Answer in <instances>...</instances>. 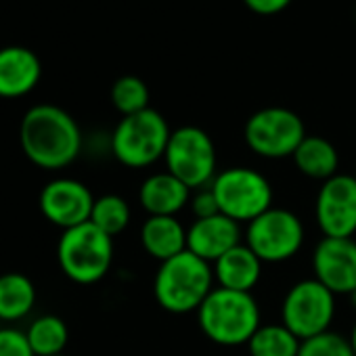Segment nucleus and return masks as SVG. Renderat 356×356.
Listing matches in <instances>:
<instances>
[{
    "instance_id": "f257e3e1",
    "label": "nucleus",
    "mask_w": 356,
    "mask_h": 356,
    "mask_svg": "<svg viewBox=\"0 0 356 356\" xmlns=\"http://www.w3.org/2000/svg\"><path fill=\"white\" fill-rule=\"evenodd\" d=\"M19 145L36 168L63 170L80 157L84 136L70 111L59 105L40 103L24 113Z\"/></svg>"
},
{
    "instance_id": "f03ea898",
    "label": "nucleus",
    "mask_w": 356,
    "mask_h": 356,
    "mask_svg": "<svg viewBox=\"0 0 356 356\" xmlns=\"http://www.w3.org/2000/svg\"><path fill=\"white\" fill-rule=\"evenodd\" d=\"M214 287L212 264L189 250L161 262L153 277V298L170 314L197 312Z\"/></svg>"
},
{
    "instance_id": "7ed1b4c3",
    "label": "nucleus",
    "mask_w": 356,
    "mask_h": 356,
    "mask_svg": "<svg viewBox=\"0 0 356 356\" xmlns=\"http://www.w3.org/2000/svg\"><path fill=\"white\" fill-rule=\"evenodd\" d=\"M197 325L216 346H248L262 325V310L252 293L214 287L197 310Z\"/></svg>"
},
{
    "instance_id": "20e7f679",
    "label": "nucleus",
    "mask_w": 356,
    "mask_h": 356,
    "mask_svg": "<svg viewBox=\"0 0 356 356\" xmlns=\"http://www.w3.org/2000/svg\"><path fill=\"white\" fill-rule=\"evenodd\" d=\"M170 134L172 130L168 126V120L159 111L149 107L118 122L109 136V151L126 168H151L153 163L163 159Z\"/></svg>"
},
{
    "instance_id": "39448f33",
    "label": "nucleus",
    "mask_w": 356,
    "mask_h": 356,
    "mask_svg": "<svg viewBox=\"0 0 356 356\" xmlns=\"http://www.w3.org/2000/svg\"><path fill=\"white\" fill-rule=\"evenodd\" d=\"M57 260L63 275L78 285H95L107 277L113 264V237L92 222L67 229L57 243Z\"/></svg>"
},
{
    "instance_id": "423d86ee",
    "label": "nucleus",
    "mask_w": 356,
    "mask_h": 356,
    "mask_svg": "<svg viewBox=\"0 0 356 356\" xmlns=\"http://www.w3.org/2000/svg\"><path fill=\"white\" fill-rule=\"evenodd\" d=\"M210 189L214 191L220 214L239 225H250L254 218L270 210L275 200L270 181L250 165L218 170Z\"/></svg>"
},
{
    "instance_id": "0eeeda50",
    "label": "nucleus",
    "mask_w": 356,
    "mask_h": 356,
    "mask_svg": "<svg viewBox=\"0 0 356 356\" xmlns=\"http://www.w3.org/2000/svg\"><path fill=\"white\" fill-rule=\"evenodd\" d=\"M163 161L165 170L191 191L210 187L218 174L216 145L200 126H181L172 130Z\"/></svg>"
},
{
    "instance_id": "6e6552de",
    "label": "nucleus",
    "mask_w": 356,
    "mask_h": 356,
    "mask_svg": "<svg viewBox=\"0 0 356 356\" xmlns=\"http://www.w3.org/2000/svg\"><path fill=\"white\" fill-rule=\"evenodd\" d=\"M306 241V229L302 218L285 208H270L243 231V243L264 262L281 264L300 254Z\"/></svg>"
},
{
    "instance_id": "1a4fd4ad",
    "label": "nucleus",
    "mask_w": 356,
    "mask_h": 356,
    "mask_svg": "<svg viewBox=\"0 0 356 356\" xmlns=\"http://www.w3.org/2000/svg\"><path fill=\"white\" fill-rule=\"evenodd\" d=\"M304 120L287 107H264L252 113L243 128L248 149L262 159L293 157L300 143L306 138Z\"/></svg>"
},
{
    "instance_id": "9d476101",
    "label": "nucleus",
    "mask_w": 356,
    "mask_h": 356,
    "mask_svg": "<svg viewBox=\"0 0 356 356\" xmlns=\"http://www.w3.org/2000/svg\"><path fill=\"white\" fill-rule=\"evenodd\" d=\"M335 298L314 277L302 279L287 289L281 302V323L302 341L331 331L337 312Z\"/></svg>"
},
{
    "instance_id": "9b49d317",
    "label": "nucleus",
    "mask_w": 356,
    "mask_h": 356,
    "mask_svg": "<svg viewBox=\"0 0 356 356\" xmlns=\"http://www.w3.org/2000/svg\"><path fill=\"white\" fill-rule=\"evenodd\" d=\"M314 220L323 237L350 239L356 235V178L335 174L321 183L314 202Z\"/></svg>"
},
{
    "instance_id": "f8f14e48",
    "label": "nucleus",
    "mask_w": 356,
    "mask_h": 356,
    "mask_svg": "<svg viewBox=\"0 0 356 356\" xmlns=\"http://www.w3.org/2000/svg\"><path fill=\"white\" fill-rule=\"evenodd\" d=\"M95 200L97 197L82 181L70 176H59L42 187L38 206L42 216L53 227L67 231L84 222H90Z\"/></svg>"
},
{
    "instance_id": "ddd939ff",
    "label": "nucleus",
    "mask_w": 356,
    "mask_h": 356,
    "mask_svg": "<svg viewBox=\"0 0 356 356\" xmlns=\"http://www.w3.org/2000/svg\"><path fill=\"white\" fill-rule=\"evenodd\" d=\"M312 277L335 296H350L356 289L354 237H321L312 252Z\"/></svg>"
},
{
    "instance_id": "4468645a",
    "label": "nucleus",
    "mask_w": 356,
    "mask_h": 356,
    "mask_svg": "<svg viewBox=\"0 0 356 356\" xmlns=\"http://www.w3.org/2000/svg\"><path fill=\"white\" fill-rule=\"evenodd\" d=\"M239 243H243L241 225L225 214L197 218L187 227V250L210 264Z\"/></svg>"
},
{
    "instance_id": "2eb2a0df",
    "label": "nucleus",
    "mask_w": 356,
    "mask_h": 356,
    "mask_svg": "<svg viewBox=\"0 0 356 356\" xmlns=\"http://www.w3.org/2000/svg\"><path fill=\"white\" fill-rule=\"evenodd\" d=\"M42 78V63L28 47L11 44L0 49V99H22Z\"/></svg>"
},
{
    "instance_id": "dca6fc26",
    "label": "nucleus",
    "mask_w": 356,
    "mask_h": 356,
    "mask_svg": "<svg viewBox=\"0 0 356 356\" xmlns=\"http://www.w3.org/2000/svg\"><path fill=\"white\" fill-rule=\"evenodd\" d=\"M191 189L168 170L149 174L138 187V204L147 216H178L191 202Z\"/></svg>"
},
{
    "instance_id": "f3484780",
    "label": "nucleus",
    "mask_w": 356,
    "mask_h": 356,
    "mask_svg": "<svg viewBox=\"0 0 356 356\" xmlns=\"http://www.w3.org/2000/svg\"><path fill=\"white\" fill-rule=\"evenodd\" d=\"M212 268L216 287L252 293L262 279L264 262L245 243H239L233 250H229L222 258H218L212 264Z\"/></svg>"
},
{
    "instance_id": "a211bd4d",
    "label": "nucleus",
    "mask_w": 356,
    "mask_h": 356,
    "mask_svg": "<svg viewBox=\"0 0 356 356\" xmlns=\"http://www.w3.org/2000/svg\"><path fill=\"white\" fill-rule=\"evenodd\" d=\"M140 245L149 258L161 264L187 252V227L178 216H147L140 227Z\"/></svg>"
},
{
    "instance_id": "6ab92c4d",
    "label": "nucleus",
    "mask_w": 356,
    "mask_h": 356,
    "mask_svg": "<svg viewBox=\"0 0 356 356\" xmlns=\"http://www.w3.org/2000/svg\"><path fill=\"white\" fill-rule=\"evenodd\" d=\"M291 159L300 174L312 178V181L325 183L331 176L339 174V153L335 145L318 134H308Z\"/></svg>"
},
{
    "instance_id": "aec40b11",
    "label": "nucleus",
    "mask_w": 356,
    "mask_h": 356,
    "mask_svg": "<svg viewBox=\"0 0 356 356\" xmlns=\"http://www.w3.org/2000/svg\"><path fill=\"white\" fill-rule=\"evenodd\" d=\"M36 306L34 281L17 270L0 275V323H17L32 314Z\"/></svg>"
},
{
    "instance_id": "412c9836",
    "label": "nucleus",
    "mask_w": 356,
    "mask_h": 356,
    "mask_svg": "<svg viewBox=\"0 0 356 356\" xmlns=\"http://www.w3.org/2000/svg\"><path fill=\"white\" fill-rule=\"evenodd\" d=\"M26 337L36 356H55L65 352L70 341V329L61 316L40 314L30 321Z\"/></svg>"
},
{
    "instance_id": "4be33fe9",
    "label": "nucleus",
    "mask_w": 356,
    "mask_h": 356,
    "mask_svg": "<svg viewBox=\"0 0 356 356\" xmlns=\"http://www.w3.org/2000/svg\"><path fill=\"white\" fill-rule=\"evenodd\" d=\"M302 339H298L283 323L260 325L248 341L250 356H298Z\"/></svg>"
},
{
    "instance_id": "5701e85b",
    "label": "nucleus",
    "mask_w": 356,
    "mask_h": 356,
    "mask_svg": "<svg viewBox=\"0 0 356 356\" xmlns=\"http://www.w3.org/2000/svg\"><path fill=\"white\" fill-rule=\"evenodd\" d=\"M130 218H132L130 204L122 195L107 193L95 200L90 222L103 233H107L109 237H118L120 233H124L130 225Z\"/></svg>"
},
{
    "instance_id": "b1692460",
    "label": "nucleus",
    "mask_w": 356,
    "mask_h": 356,
    "mask_svg": "<svg viewBox=\"0 0 356 356\" xmlns=\"http://www.w3.org/2000/svg\"><path fill=\"white\" fill-rule=\"evenodd\" d=\"M111 105L126 118L149 109V88L136 76H122L111 86Z\"/></svg>"
},
{
    "instance_id": "393cba45",
    "label": "nucleus",
    "mask_w": 356,
    "mask_h": 356,
    "mask_svg": "<svg viewBox=\"0 0 356 356\" xmlns=\"http://www.w3.org/2000/svg\"><path fill=\"white\" fill-rule=\"evenodd\" d=\"M298 356H354L350 339L337 331H325L316 337L304 339Z\"/></svg>"
},
{
    "instance_id": "a878e982",
    "label": "nucleus",
    "mask_w": 356,
    "mask_h": 356,
    "mask_svg": "<svg viewBox=\"0 0 356 356\" xmlns=\"http://www.w3.org/2000/svg\"><path fill=\"white\" fill-rule=\"evenodd\" d=\"M0 356H36L30 348L26 331L5 325L0 327Z\"/></svg>"
},
{
    "instance_id": "bb28decb",
    "label": "nucleus",
    "mask_w": 356,
    "mask_h": 356,
    "mask_svg": "<svg viewBox=\"0 0 356 356\" xmlns=\"http://www.w3.org/2000/svg\"><path fill=\"white\" fill-rule=\"evenodd\" d=\"M189 208L197 218H210V216H216L220 214L218 210V202L214 197V191L210 187H204V189H197L191 193V202H189Z\"/></svg>"
},
{
    "instance_id": "cd10ccee",
    "label": "nucleus",
    "mask_w": 356,
    "mask_h": 356,
    "mask_svg": "<svg viewBox=\"0 0 356 356\" xmlns=\"http://www.w3.org/2000/svg\"><path fill=\"white\" fill-rule=\"evenodd\" d=\"M245 7L256 13V15H279L281 11H285L289 5H291V0H243Z\"/></svg>"
},
{
    "instance_id": "c85d7f7f",
    "label": "nucleus",
    "mask_w": 356,
    "mask_h": 356,
    "mask_svg": "<svg viewBox=\"0 0 356 356\" xmlns=\"http://www.w3.org/2000/svg\"><path fill=\"white\" fill-rule=\"evenodd\" d=\"M348 339H350V346H352V350H354V356H356V323L352 325V331H350Z\"/></svg>"
},
{
    "instance_id": "c756f323",
    "label": "nucleus",
    "mask_w": 356,
    "mask_h": 356,
    "mask_svg": "<svg viewBox=\"0 0 356 356\" xmlns=\"http://www.w3.org/2000/svg\"><path fill=\"white\" fill-rule=\"evenodd\" d=\"M348 300H350V306H352V308L356 310V289H354V291H352V293L348 296Z\"/></svg>"
},
{
    "instance_id": "7c9ffc66",
    "label": "nucleus",
    "mask_w": 356,
    "mask_h": 356,
    "mask_svg": "<svg viewBox=\"0 0 356 356\" xmlns=\"http://www.w3.org/2000/svg\"><path fill=\"white\" fill-rule=\"evenodd\" d=\"M55 356H67V354H65V352H63V354H55Z\"/></svg>"
},
{
    "instance_id": "2f4dec72",
    "label": "nucleus",
    "mask_w": 356,
    "mask_h": 356,
    "mask_svg": "<svg viewBox=\"0 0 356 356\" xmlns=\"http://www.w3.org/2000/svg\"><path fill=\"white\" fill-rule=\"evenodd\" d=\"M354 178H356V170H354Z\"/></svg>"
}]
</instances>
